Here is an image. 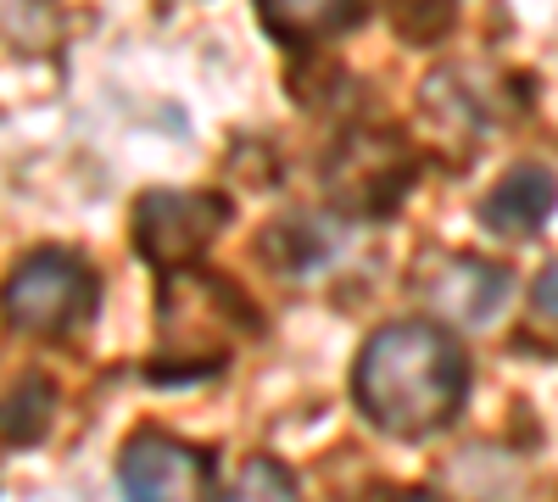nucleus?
Returning <instances> with one entry per match:
<instances>
[{
	"instance_id": "obj_1",
	"label": "nucleus",
	"mask_w": 558,
	"mask_h": 502,
	"mask_svg": "<svg viewBox=\"0 0 558 502\" xmlns=\"http://www.w3.org/2000/svg\"><path fill=\"white\" fill-rule=\"evenodd\" d=\"M352 396L368 425L418 441L458 419L463 396H470V363H463V346L441 325L402 318V325H386L363 341L352 369Z\"/></svg>"
},
{
	"instance_id": "obj_2",
	"label": "nucleus",
	"mask_w": 558,
	"mask_h": 502,
	"mask_svg": "<svg viewBox=\"0 0 558 502\" xmlns=\"http://www.w3.org/2000/svg\"><path fill=\"white\" fill-rule=\"evenodd\" d=\"M246 335H257V313L223 273H202V268L162 273L151 380L179 385V380L218 375Z\"/></svg>"
},
{
	"instance_id": "obj_3",
	"label": "nucleus",
	"mask_w": 558,
	"mask_h": 502,
	"mask_svg": "<svg viewBox=\"0 0 558 502\" xmlns=\"http://www.w3.org/2000/svg\"><path fill=\"white\" fill-rule=\"evenodd\" d=\"M96 307H101V273L68 246H39L17 257V268L0 285L7 325L23 335H45V341L78 335L96 318Z\"/></svg>"
},
{
	"instance_id": "obj_4",
	"label": "nucleus",
	"mask_w": 558,
	"mask_h": 502,
	"mask_svg": "<svg viewBox=\"0 0 558 502\" xmlns=\"http://www.w3.org/2000/svg\"><path fill=\"white\" fill-rule=\"evenodd\" d=\"M229 212L235 207L218 191H151L134 201V252L162 273H179L229 230Z\"/></svg>"
},
{
	"instance_id": "obj_5",
	"label": "nucleus",
	"mask_w": 558,
	"mask_h": 502,
	"mask_svg": "<svg viewBox=\"0 0 558 502\" xmlns=\"http://www.w3.org/2000/svg\"><path fill=\"white\" fill-rule=\"evenodd\" d=\"M123 502H218L213 497V458L191 441H173L162 430L129 436L118 458Z\"/></svg>"
},
{
	"instance_id": "obj_6",
	"label": "nucleus",
	"mask_w": 558,
	"mask_h": 502,
	"mask_svg": "<svg viewBox=\"0 0 558 502\" xmlns=\"http://www.w3.org/2000/svg\"><path fill=\"white\" fill-rule=\"evenodd\" d=\"M330 179V196L363 218L391 212L408 196V179H413V157L391 140V134H352L341 140V151L324 168Z\"/></svg>"
},
{
	"instance_id": "obj_7",
	"label": "nucleus",
	"mask_w": 558,
	"mask_h": 502,
	"mask_svg": "<svg viewBox=\"0 0 558 502\" xmlns=\"http://www.w3.org/2000/svg\"><path fill=\"white\" fill-rule=\"evenodd\" d=\"M418 296L436 318L447 325H486V318L502 307L508 296V273L486 257H470V252H441L430 262H418Z\"/></svg>"
},
{
	"instance_id": "obj_8",
	"label": "nucleus",
	"mask_w": 558,
	"mask_h": 502,
	"mask_svg": "<svg viewBox=\"0 0 558 502\" xmlns=\"http://www.w3.org/2000/svg\"><path fill=\"white\" fill-rule=\"evenodd\" d=\"M558 207V179L542 168V162H520L497 179V191L481 201V223L492 235H508V241H531L542 223L553 218Z\"/></svg>"
},
{
	"instance_id": "obj_9",
	"label": "nucleus",
	"mask_w": 558,
	"mask_h": 502,
	"mask_svg": "<svg viewBox=\"0 0 558 502\" xmlns=\"http://www.w3.org/2000/svg\"><path fill=\"white\" fill-rule=\"evenodd\" d=\"M357 23H363V7H330V0H307V7H279V0H268L263 7V28L286 45H324Z\"/></svg>"
},
{
	"instance_id": "obj_10",
	"label": "nucleus",
	"mask_w": 558,
	"mask_h": 502,
	"mask_svg": "<svg viewBox=\"0 0 558 502\" xmlns=\"http://www.w3.org/2000/svg\"><path fill=\"white\" fill-rule=\"evenodd\" d=\"M57 419V385L45 375H23L7 396H0V441L7 446H34Z\"/></svg>"
},
{
	"instance_id": "obj_11",
	"label": "nucleus",
	"mask_w": 558,
	"mask_h": 502,
	"mask_svg": "<svg viewBox=\"0 0 558 502\" xmlns=\"http://www.w3.org/2000/svg\"><path fill=\"white\" fill-rule=\"evenodd\" d=\"M223 502H302L296 497V480L279 469L274 458H252L235 480V491H229Z\"/></svg>"
},
{
	"instance_id": "obj_12",
	"label": "nucleus",
	"mask_w": 558,
	"mask_h": 502,
	"mask_svg": "<svg viewBox=\"0 0 558 502\" xmlns=\"http://www.w3.org/2000/svg\"><path fill=\"white\" fill-rule=\"evenodd\" d=\"M531 307H536V318L558 325V262H547V268L536 273V285H531Z\"/></svg>"
},
{
	"instance_id": "obj_13",
	"label": "nucleus",
	"mask_w": 558,
	"mask_h": 502,
	"mask_svg": "<svg viewBox=\"0 0 558 502\" xmlns=\"http://www.w3.org/2000/svg\"><path fill=\"white\" fill-rule=\"evenodd\" d=\"M402 502H441V497H430V491H408Z\"/></svg>"
}]
</instances>
